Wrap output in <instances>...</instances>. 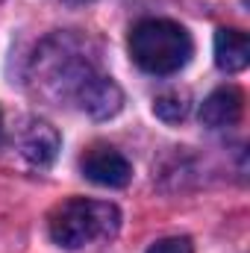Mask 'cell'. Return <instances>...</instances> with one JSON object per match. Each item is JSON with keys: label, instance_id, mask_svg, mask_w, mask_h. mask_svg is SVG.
Instances as JSON below:
<instances>
[{"label": "cell", "instance_id": "ba28073f", "mask_svg": "<svg viewBox=\"0 0 250 253\" xmlns=\"http://www.w3.org/2000/svg\"><path fill=\"white\" fill-rule=\"evenodd\" d=\"M250 62V42L242 30H218L215 33V65L227 74H239Z\"/></svg>", "mask_w": 250, "mask_h": 253}, {"label": "cell", "instance_id": "277c9868", "mask_svg": "<svg viewBox=\"0 0 250 253\" xmlns=\"http://www.w3.org/2000/svg\"><path fill=\"white\" fill-rule=\"evenodd\" d=\"M80 168H83V174H85L91 183L106 186V189H121V186L129 183V177H132L129 159H126L121 150L109 147V144H94V147H88V150L83 153V159H80Z\"/></svg>", "mask_w": 250, "mask_h": 253}, {"label": "cell", "instance_id": "7c38bea8", "mask_svg": "<svg viewBox=\"0 0 250 253\" xmlns=\"http://www.w3.org/2000/svg\"><path fill=\"white\" fill-rule=\"evenodd\" d=\"M0 144H3V115H0Z\"/></svg>", "mask_w": 250, "mask_h": 253}, {"label": "cell", "instance_id": "7a4b0ae2", "mask_svg": "<svg viewBox=\"0 0 250 253\" xmlns=\"http://www.w3.org/2000/svg\"><path fill=\"white\" fill-rule=\"evenodd\" d=\"M50 239L65 251H80L94 242H106L121 227V212L115 203L71 197L50 212Z\"/></svg>", "mask_w": 250, "mask_h": 253}, {"label": "cell", "instance_id": "9c48e42d", "mask_svg": "<svg viewBox=\"0 0 250 253\" xmlns=\"http://www.w3.org/2000/svg\"><path fill=\"white\" fill-rule=\"evenodd\" d=\"M153 109H156V115L162 118V121H183L188 115V97L186 94H180V91H168V94H159L156 97V103H153Z\"/></svg>", "mask_w": 250, "mask_h": 253}, {"label": "cell", "instance_id": "52a82bcc", "mask_svg": "<svg viewBox=\"0 0 250 253\" xmlns=\"http://www.w3.org/2000/svg\"><path fill=\"white\" fill-rule=\"evenodd\" d=\"M242 109H245V97L239 88L233 85H224V88H215L203 106H200V121L206 126H233L242 121Z\"/></svg>", "mask_w": 250, "mask_h": 253}, {"label": "cell", "instance_id": "6da1fadb", "mask_svg": "<svg viewBox=\"0 0 250 253\" xmlns=\"http://www.w3.org/2000/svg\"><path fill=\"white\" fill-rule=\"evenodd\" d=\"M33 71L44 94L71 97V100L94 74H100L97 65L91 62V56L85 53V42L74 36L47 39L33 59Z\"/></svg>", "mask_w": 250, "mask_h": 253}, {"label": "cell", "instance_id": "30bf717a", "mask_svg": "<svg viewBox=\"0 0 250 253\" xmlns=\"http://www.w3.org/2000/svg\"><path fill=\"white\" fill-rule=\"evenodd\" d=\"M147 253H194V248H191V239L186 236H171V239L156 242Z\"/></svg>", "mask_w": 250, "mask_h": 253}, {"label": "cell", "instance_id": "4fadbf2b", "mask_svg": "<svg viewBox=\"0 0 250 253\" xmlns=\"http://www.w3.org/2000/svg\"><path fill=\"white\" fill-rule=\"evenodd\" d=\"M0 3H3V0H0Z\"/></svg>", "mask_w": 250, "mask_h": 253}, {"label": "cell", "instance_id": "5b68a950", "mask_svg": "<svg viewBox=\"0 0 250 253\" xmlns=\"http://www.w3.org/2000/svg\"><path fill=\"white\" fill-rule=\"evenodd\" d=\"M74 103L91 115V118H112L121 112V103H124V94L118 88V83L106 74H94L74 97Z\"/></svg>", "mask_w": 250, "mask_h": 253}, {"label": "cell", "instance_id": "3957f363", "mask_svg": "<svg viewBox=\"0 0 250 253\" xmlns=\"http://www.w3.org/2000/svg\"><path fill=\"white\" fill-rule=\"evenodd\" d=\"M191 36L165 18L138 21L129 33V56L147 74H174L191 59Z\"/></svg>", "mask_w": 250, "mask_h": 253}, {"label": "cell", "instance_id": "8fae6325", "mask_svg": "<svg viewBox=\"0 0 250 253\" xmlns=\"http://www.w3.org/2000/svg\"><path fill=\"white\" fill-rule=\"evenodd\" d=\"M59 3H71V6H80V3H88V0H59Z\"/></svg>", "mask_w": 250, "mask_h": 253}, {"label": "cell", "instance_id": "8992f818", "mask_svg": "<svg viewBox=\"0 0 250 253\" xmlns=\"http://www.w3.org/2000/svg\"><path fill=\"white\" fill-rule=\"evenodd\" d=\"M21 153L30 165L47 168L59 153V132L44 121H30L21 132Z\"/></svg>", "mask_w": 250, "mask_h": 253}]
</instances>
